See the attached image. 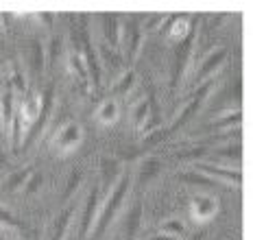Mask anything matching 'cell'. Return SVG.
Segmentation results:
<instances>
[{
  "label": "cell",
  "mask_w": 253,
  "mask_h": 240,
  "mask_svg": "<svg viewBox=\"0 0 253 240\" xmlns=\"http://www.w3.org/2000/svg\"><path fill=\"white\" fill-rule=\"evenodd\" d=\"M131 190V175H120V179L114 184V188L107 192V197L101 201V207H98V216H96V223H94L92 232H89V240H98L105 232L109 229V225L116 221L118 216L120 207L125 205L126 201V195Z\"/></svg>",
  "instance_id": "obj_1"
},
{
  "label": "cell",
  "mask_w": 253,
  "mask_h": 240,
  "mask_svg": "<svg viewBox=\"0 0 253 240\" xmlns=\"http://www.w3.org/2000/svg\"><path fill=\"white\" fill-rule=\"evenodd\" d=\"M81 144H83V127L79 122H75V120H70V122L61 124V127L57 129L50 147L59 158H68V155L75 153Z\"/></svg>",
  "instance_id": "obj_2"
},
{
  "label": "cell",
  "mask_w": 253,
  "mask_h": 240,
  "mask_svg": "<svg viewBox=\"0 0 253 240\" xmlns=\"http://www.w3.org/2000/svg\"><path fill=\"white\" fill-rule=\"evenodd\" d=\"M197 173L205 175L208 179H212L214 184H223V186H236L240 188L242 184V170L240 166H220V164H210V161H194Z\"/></svg>",
  "instance_id": "obj_3"
},
{
  "label": "cell",
  "mask_w": 253,
  "mask_h": 240,
  "mask_svg": "<svg viewBox=\"0 0 253 240\" xmlns=\"http://www.w3.org/2000/svg\"><path fill=\"white\" fill-rule=\"evenodd\" d=\"M212 87H214V79H210V81H205L201 83V85H197V92L192 94V98H190V103L186 107L181 109V114L172 120V124H170V129H168L166 133H170V131H177L179 127H183V124L188 122L190 118H194L197 116V112L203 107V103L208 101V96H210V92H212Z\"/></svg>",
  "instance_id": "obj_4"
},
{
  "label": "cell",
  "mask_w": 253,
  "mask_h": 240,
  "mask_svg": "<svg viewBox=\"0 0 253 240\" xmlns=\"http://www.w3.org/2000/svg\"><path fill=\"white\" fill-rule=\"evenodd\" d=\"M225 59H227V48H225V46H216V48H212L201 59L199 70L194 72L192 83H194V85H201V83L214 79V75L218 72V68L225 64Z\"/></svg>",
  "instance_id": "obj_5"
},
{
  "label": "cell",
  "mask_w": 253,
  "mask_h": 240,
  "mask_svg": "<svg viewBox=\"0 0 253 240\" xmlns=\"http://www.w3.org/2000/svg\"><path fill=\"white\" fill-rule=\"evenodd\" d=\"M194 33H190L181 44H177L175 50V59H172V70H170V90L175 92L177 85L181 83L183 75H186V68H188V59L192 55V44H194Z\"/></svg>",
  "instance_id": "obj_6"
},
{
  "label": "cell",
  "mask_w": 253,
  "mask_h": 240,
  "mask_svg": "<svg viewBox=\"0 0 253 240\" xmlns=\"http://www.w3.org/2000/svg\"><path fill=\"white\" fill-rule=\"evenodd\" d=\"M98 207H101V186H94L92 190L87 192L85 205H83V214H81V227H79V238H87L89 232H92L94 223H96L98 216Z\"/></svg>",
  "instance_id": "obj_7"
},
{
  "label": "cell",
  "mask_w": 253,
  "mask_h": 240,
  "mask_svg": "<svg viewBox=\"0 0 253 240\" xmlns=\"http://www.w3.org/2000/svg\"><path fill=\"white\" fill-rule=\"evenodd\" d=\"M216 212H218V201H216V197L197 195L190 201V216H192V221L199 223V225L210 223L216 216Z\"/></svg>",
  "instance_id": "obj_8"
},
{
  "label": "cell",
  "mask_w": 253,
  "mask_h": 240,
  "mask_svg": "<svg viewBox=\"0 0 253 240\" xmlns=\"http://www.w3.org/2000/svg\"><path fill=\"white\" fill-rule=\"evenodd\" d=\"M164 22H166L164 29H160V31L164 35V40L170 41V44H181L192 33V24H190L188 15H166Z\"/></svg>",
  "instance_id": "obj_9"
},
{
  "label": "cell",
  "mask_w": 253,
  "mask_h": 240,
  "mask_svg": "<svg viewBox=\"0 0 253 240\" xmlns=\"http://www.w3.org/2000/svg\"><path fill=\"white\" fill-rule=\"evenodd\" d=\"M120 48L125 50L126 61H135L142 48V31L133 22H126L120 29Z\"/></svg>",
  "instance_id": "obj_10"
},
{
  "label": "cell",
  "mask_w": 253,
  "mask_h": 240,
  "mask_svg": "<svg viewBox=\"0 0 253 240\" xmlns=\"http://www.w3.org/2000/svg\"><path fill=\"white\" fill-rule=\"evenodd\" d=\"M20 109V116H22V124H24V131L35 127L40 118V112H42V94H35V92H26L22 96V103L18 105Z\"/></svg>",
  "instance_id": "obj_11"
},
{
  "label": "cell",
  "mask_w": 253,
  "mask_h": 240,
  "mask_svg": "<svg viewBox=\"0 0 253 240\" xmlns=\"http://www.w3.org/2000/svg\"><path fill=\"white\" fill-rule=\"evenodd\" d=\"M103 38H105V46H109L112 50L118 53L120 50V15L118 13H103Z\"/></svg>",
  "instance_id": "obj_12"
},
{
  "label": "cell",
  "mask_w": 253,
  "mask_h": 240,
  "mask_svg": "<svg viewBox=\"0 0 253 240\" xmlns=\"http://www.w3.org/2000/svg\"><path fill=\"white\" fill-rule=\"evenodd\" d=\"M242 124V112L234 109V112H220L216 118H212V122L208 124V129H214L218 133H227V131H236Z\"/></svg>",
  "instance_id": "obj_13"
},
{
  "label": "cell",
  "mask_w": 253,
  "mask_h": 240,
  "mask_svg": "<svg viewBox=\"0 0 253 240\" xmlns=\"http://www.w3.org/2000/svg\"><path fill=\"white\" fill-rule=\"evenodd\" d=\"M118 118H120V103L116 98H105L96 107V112H94V120L101 127H112V124L118 122Z\"/></svg>",
  "instance_id": "obj_14"
},
{
  "label": "cell",
  "mask_w": 253,
  "mask_h": 240,
  "mask_svg": "<svg viewBox=\"0 0 253 240\" xmlns=\"http://www.w3.org/2000/svg\"><path fill=\"white\" fill-rule=\"evenodd\" d=\"M66 68L75 79L81 83L83 87H89V77H87V68H85V61H83V55L77 53V50H70L66 55Z\"/></svg>",
  "instance_id": "obj_15"
},
{
  "label": "cell",
  "mask_w": 253,
  "mask_h": 240,
  "mask_svg": "<svg viewBox=\"0 0 253 240\" xmlns=\"http://www.w3.org/2000/svg\"><path fill=\"white\" fill-rule=\"evenodd\" d=\"M15 109H18V103H15V94L7 87V90L0 94V124H2L4 131H7L9 124H11Z\"/></svg>",
  "instance_id": "obj_16"
},
{
  "label": "cell",
  "mask_w": 253,
  "mask_h": 240,
  "mask_svg": "<svg viewBox=\"0 0 253 240\" xmlns=\"http://www.w3.org/2000/svg\"><path fill=\"white\" fill-rule=\"evenodd\" d=\"M7 135H9V144H11V151L13 153H18L20 147H22V142H24V124H22V116H20V109H15V114H13V120H11V124H9V129H7Z\"/></svg>",
  "instance_id": "obj_17"
},
{
  "label": "cell",
  "mask_w": 253,
  "mask_h": 240,
  "mask_svg": "<svg viewBox=\"0 0 253 240\" xmlns=\"http://www.w3.org/2000/svg\"><path fill=\"white\" fill-rule=\"evenodd\" d=\"M72 216H75V205L63 207V212L55 221V227H52V240H66V234L72 225Z\"/></svg>",
  "instance_id": "obj_18"
},
{
  "label": "cell",
  "mask_w": 253,
  "mask_h": 240,
  "mask_svg": "<svg viewBox=\"0 0 253 240\" xmlns=\"http://www.w3.org/2000/svg\"><path fill=\"white\" fill-rule=\"evenodd\" d=\"M29 64H31V70L33 75H42L46 68V50H44V44L40 40H33L31 41V48H29Z\"/></svg>",
  "instance_id": "obj_19"
},
{
  "label": "cell",
  "mask_w": 253,
  "mask_h": 240,
  "mask_svg": "<svg viewBox=\"0 0 253 240\" xmlns=\"http://www.w3.org/2000/svg\"><path fill=\"white\" fill-rule=\"evenodd\" d=\"M33 166H24V168H18L15 173H11L4 181V190L7 192H15V190H22L24 184L29 181V177L33 175Z\"/></svg>",
  "instance_id": "obj_20"
},
{
  "label": "cell",
  "mask_w": 253,
  "mask_h": 240,
  "mask_svg": "<svg viewBox=\"0 0 253 240\" xmlns=\"http://www.w3.org/2000/svg\"><path fill=\"white\" fill-rule=\"evenodd\" d=\"M160 173H162V160L160 158H146L140 164V173H138L140 184H149V181H153Z\"/></svg>",
  "instance_id": "obj_21"
},
{
  "label": "cell",
  "mask_w": 253,
  "mask_h": 240,
  "mask_svg": "<svg viewBox=\"0 0 253 240\" xmlns=\"http://www.w3.org/2000/svg\"><path fill=\"white\" fill-rule=\"evenodd\" d=\"M101 170H103V181H105V186H112L120 179V164L116 160H109V158H103L101 160Z\"/></svg>",
  "instance_id": "obj_22"
},
{
  "label": "cell",
  "mask_w": 253,
  "mask_h": 240,
  "mask_svg": "<svg viewBox=\"0 0 253 240\" xmlns=\"http://www.w3.org/2000/svg\"><path fill=\"white\" fill-rule=\"evenodd\" d=\"M9 90H11L13 94H24L29 92V85H26V77H24V72L20 70V66L18 64H13L11 66V72H9Z\"/></svg>",
  "instance_id": "obj_23"
},
{
  "label": "cell",
  "mask_w": 253,
  "mask_h": 240,
  "mask_svg": "<svg viewBox=\"0 0 253 240\" xmlns=\"http://www.w3.org/2000/svg\"><path fill=\"white\" fill-rule=\"evenodd\" d=\"M133 85H135V72L133 70H126L120 75V79H116L114 83V96H126L131 90H133ZM112 96V98H114Z\"/></svg>",
  "instance_id": "obj_24"
},
{
  "label": "cell",
  "mask_w": 253,
  "mask_h": 240,
  "mask_svg": "<svg viewBox=\"0 0 253 240\" xmlns=\"http://www.w3.org/2000/svg\"><path fill=\"white\" fill-rule=\"evenodd\" d=\"M140 221H142V205L135 203L131 207V212L126 214V240H133L135 234H138V227H140Z\"/></svg>",
  "instance_id": "obj_25"
},
{
  "label": "cell",
  "mask_w": 253,
  "mask_h": 240,
  "mask_svg": "<svg viewBox=\"0 0 253 240\" xmlns=\"http://www.w3.org/2000/svg\"><path fill=\"white\" fill-rule=\"evenodd\" d=\"M0 229H9V232H15V234H22L24 232V225L13 216L9 210H4L0 205Z\"/></svg>",
  "instance_id": "obj_26"
},
{
  "label": "cell",
  "mask_w": 253,
  "mask_h": 240,
  "mask_svg": "<svg viewBox=\"0 0 253 240\" xmlns=\"http://www.w3.org/2000/svg\"><path fill=\"white\" fill-rule=\"evenodd\" d=\"M183 232H186V225L179 218H168V221L160 225V234H168V236H175V238H181Z\"/></svg>",
  "instance_id": "obj_27"
},
{
  "label": "cell",
  "mask_w": 253,
  "mask_h": 240,
  "mask_svg": "<svg viewBox=\"0 0 253 240\" xmlns=\"http://www.w3.org/2000/svg\"><path fill=\"white\" fill-rule=\"evenodd\" d=\"M81 179H83V173L81 170H72L70 173V177H68V184H66V190H63V197L61 199L63 201H70L72 199V195L79 190V186H81Z\"/></svg>",
  "instance_id": "obj_28"
},
{
  "label": "cell",
  "mask_w": 253,
  "mask_h": 240,
  "mask_svg": "<svg viewBox=\"0 0 253 240\" xmlns=\"http://www.w3.org/2000/svg\"><path fill=\"white\" fill-rule=\"evenodd\" d=\"M214 155L216 158H223V160H236V164H240V158H242V149L240 144H234V147H223V149H214Z\"/></svg>",
  "instance_id": "obj_29"
},
{
  "label": "cell",
  "mask_w": 253,
  "mask_h": 240,
  "mask_svg": "<svg viewBox=\"0 0 253 240\" xmlns=\"http://www.w3.org/2000/svg\"><path fill=\"white\" fill-rule=\"evenodd\" d=\"M61 53V40L57 35H52L48 41V53H46V66H52L57 61V57Z\"/></svg>",
  "instance_id": "obj_30"
},
{
  "label": "cell",
  "mask_w": 253,
  "mask_h": 240,
  "mask_svg": "<svg viewBox=\"0 0 253 240\" xmlns=\"http://www.w3.org/2000/svg\"><path fill=\"white\" fill-rule=\"evenodd\" d=\"M101 57H103V61H105L107 68H120L123 66L120 64V55L109 48V46H101Z\"/></svg>",
  "instance_id": "obj_31"
},
{
  "label": "cell",
  "mask_w": 253,
  "mask_h": 240,
  "mask_svg": "<svg viewBox=\"0 0 253 240\" xmlns=\"http://www.w3.org/2000/svg\"><path fill=\"white\" fill-rule=\"evenodd\" d=\"M42 181H44V177H42V173H33L29 177V181L24 184V188H22V192L24 195H35V192L42 188Z\"/></svg>",
  "instance_id": "obj_32"
},
{
  "label": "cell",
  "mask_w": 253,
  "mask_h": 240,
  "mask_svg": "<svg viewBox=\"0 0 253 240\" xmlns=\"http://www.w3.org/2000/svg\"><path fill=\"white\" fill-rule=\"evenodd\" d=\"M164 20H166V15H164V13H155V15H149V22L144 24V33H149V31L157 29V27H162V24H164Z\"/></svg>",
  "instance_id": "obj_33"
},
{
  "label": "cell",
  "mask_w": 253,
  "mask_h": 240,
  "mask_svg": "<svg viewBox=\"0 0 253 240\" xmlns=\"http://www.w3.org/2000/svg\"><path fill=\"white\" fill-rule=\"evenodd\" d=\"M201 155H205V149H192V151H186V153H177L175 158L181 160V161H188V160H194L197 161Z\"/></svg>",
  "instance_id": "obj_34"
},
{
  "label": "cell",
  "mask_w": 253,
  "mask_h": 240,
  "mask_svg": "<svg viewBox=\"0 0 253 240\" xmlns=\"http://www.w3.org/2000/svg\"><path fill=\"white\" fill-rule=\"evenodd\" d=\"M151 240H181V238H175V236H168V234H155Z\"/></svg>",
  "instance_id": "obj_35"
},
{
  "label": "cell",
  "mask_w": 253,
  "mask_h": 240,
  "mask_svg": "<svg viewBox=\"0 0 253 240\" xmlns=\"http://www.w3.org/2000/svg\"><path fill=\"white\" fill-rule=\"evenodd\" d=\"M4 46V31H2V27H0V48Z\"/></svg>",
  "instance_id": "obj_36"
},
{
  "label": "cell",
  "mask_w": 253,
  "mask_h": 240,
  "mask_svg": "<svg viewBox=\"0 0 253 240\" xmlns=\"http://www.w3.org/2000/svg\"><path fill=\"white\" fill-rule=\"evenodd\" d=\"M4 72H7V70H4V66L0 64V79H2V77H4Z\"/></svg>",
  "instance_id": "obj_37"
},
{
  "label": "cell",
  "mask_w": 253,
  "mask_h": 240,
  "mask_svg": "<svg viewBox=\"0 0 253 240\" xmlns=\"http://www.w3.org/2000/svg\"><path fill=\"white\" fill-rule=\"evenodd\" d=\"M188 240H203L201 234H197V236H192V238H188Z\"/></svg>",
  "instance_id": "obj_38"
},
{
  "label": "cell",
  "mask_w": 253,
  "mask_h": 240,
  "mask_svg": "<svg viewBox=\"0 0 253 240\" xmlns=\"http://www.w3.org/2000/svg\"><path fill=\"white\" fill-rule=\"evenodd\" d=\"M4 168V166H2V155H0V170H2Z\"/></svg>",
  "instance_id": "obj_39"
},
{
  "label": "cell",
  "mask_w": 253,
  "mask_h": 240,
  "mask_svg": "<svg viewBox=\"0 0 253 240\" xmlns=\"http://www.w3.org/2000/svg\"><path fill=\"white\" fill-rule=\"evenodd\" d=\"M116 240H120V238H116Z\"/></svg>",
  "instance_id": "obj_40"
}]
</instances>
